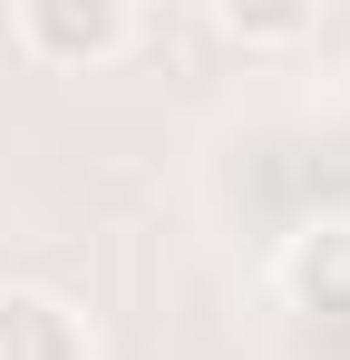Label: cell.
I'll return each mask as SVG.
<instances>
[{
	"label": "cell",
	"instance_id": "cell-4",
	"mask_svg": "<svg viewBox=\"0 0 350 360\" xmlns=\"http://www.w3.org/2000/svg\"><path fill=\"white\" fill-rule=\"evenodd\" d=\"M224 39H243V49H283V39H311V10H224Z\"/></svg>",
	"mask_w": 350,
	"mask_h": 360
},
{
	"label": "cell",
	"instance_id": "cell-1",
	"mask_svg": "<svg viewBox=\"0 0 350 360\" xmlns=\"http://www.w3.org/2000/svg\"><path fill=\"white\" fill-rule=\"evenodd\" d=\"M136 39V20L127 10H78V0H30L20 10V49L49 68H88V59H117Z\"/></svg>",
	"mask_w": 350,
	"mask_h": 360
},
{
	"label": "cell",
	"instance_id": "cell-2",
	"mask_svg": "<svg viewBox=\"0 0 350 360\" xmlns=\"http://www.w3.org/2000/svg\"><path fill=\"white\" fill-rule=\"evenodd\" d=\"M0 360H88V331L49 292H0Z\"/></svg>",
	"mask_w": 350,
	"mask_h": 360
},
{
	"label": "cell",
	"instance_id": "cell-3",
	"mask_svg": "<svg viewBox=\"0 0 350 360\" xmlns=\"http://www.w3.org/2000/svg\"><path fill=\"white\" fill-rule=\"evenodd\" d=\"M292 292L311 311H350V224H321L292 243Z\"/></svg>",
	"mask_w": 350,
	"mask_h": 360
}]
</instances>
